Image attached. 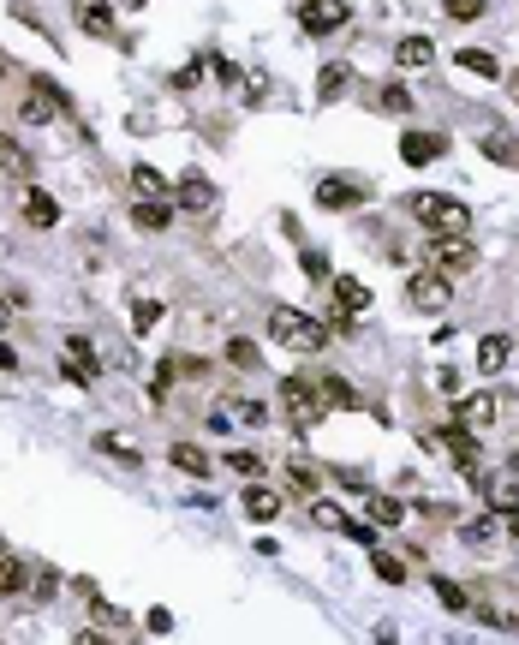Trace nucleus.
Segmentation results:
<instances>
[{
    "label": "nucleus",
    "instance_id": "nucleus-1",
    "mask_svg": "<svg viewBox=\"0 0 519 645\" xmlns=\"http://www.w3.org/2000/svg\"><path fill=\"white\" fill-rule=\"evenodd\" d=\"M269 341L293 347V353H322V347H329V323L293 311V305H274L269 311Z\"/></svg>",
    "mask_w": 519,
    "mask_h": 645
},
{
    "label": "nucleus",
    "instance_id": "nucleus-2",
    "mask_svg": "<svg viewBox=\"0 0 519 645\" xmlns=\"http://www.w3.org/2000/svg\"><path fill=\"white\" fill-rule=\"evenodd\" d=\"M412 203V215H418L430 233H472V210H466L460 198H442V191H418Z\"/></svg>",
    "mask_w": 519,
    "mask_h": 645
},
{
    "label": "nucleus",
    "instance_id": "nucleus-3",
    "mask_svg": "<svg viewBox=\"0 0 519 645\" xmlns=\"http://www.w3.org/2000/svg\"><path fill=\"white\" fill-rule=\"evenodd\" d=\"M281 406L293 413V425H299V430H311L322 413H329V401H322V388H311L304 376H287V383H281Z\"/></svg>",
    "mask_w": 519,
    "mask_h": 645
},
{
    "label": "nucleus",
    "instance_id": "nucleus-4",
    "mask_svg": "<svg viewBox=\"0 0 519 645\" xmlns=\"http://www.w3.org/2000/svg\"><path fill=\"white\" fill-rule=\"evenodd\" d=\"M60 353H66V358H60L66 383H72V388H90V376L101 371V358L90 353V341H84V335H66V347H60Z\"/></svg>",
    "mask_w": 519,
    "mask_h": 645
},
{
    "label": "nucleus",
    "instance_id": "nucleus-5",
    "mask_svg": "<svg viewBox=\"0 0 519 645\" xmlns=\"http://www.w3.org/2000/svg\"><path fill=\"white\" fill-rule=\"evenodd\" d=\"M430 251H436V269H442V275H466V269L477 263V251H472V239H466V233H436Z\"/></svg>",
    "mask_w": 519,
    "mask_h": 645
},
{
    "label": "nucleus",
    "instance_id": "nucleus-6",
    "mask_svg": "<svg viewBox=\"0 0 519 645\" xmlns=\"http://www.w3.org/2000/svg\"><path fill=\"white\" fill-rule=\"evenodd\" d=\"M436 443H442L447 454H454V466H460V473H477V466H484V448L472 443V430H466L460 418H454L447 430H436Z\"/></svg>",
    "mask_w": 519,
    "mask_h": 645
},
{
    "label": "nucleus",
    "instance_id": "nucleus-7",
    "mask_svg": "<svg viewBox=\"0 0 519 645\" xmlns=\"http://www.w3.org/2000/svg\"><path fill=\"white\" fill-rule=\"evenodd\" d=\"M317 203H322V210H334V215H346V210H359V203H364V186H359V180L329 173V180H317Z\"/></svg>",
    "mask_w": 519,
    "mask_h": 645
},
{
    "label": "nucleus",
    "instance_id": "nucleus-8",
    "mask_svg": "<svg viewBox=\"0 0 519 645\" xmlns=\"http://www.w3.org/2000/svg\"><path fill=\"white\" fill-rule=\"evenodd\" d=\"M406 299L418 305V311H442V305H447V275L442 269L412 275V281H406Z\"/></svg>",
    "mask_w": 519,
    "mask_h": 645
},
{
    "label": "nucleus",
    "instance_id": "nucleus-9",
    "mask_svg": "<svg viewBox=\"0 0 519 645\" xmlns=\"http://www.w3.org/2000/svg\"><path fill=\"white\" fill-rule=\"evenodd\" d=\"M454 418H460L466 430H490L495 418H502V401H495V395H460V401H454Z\"/></svg>",
    "mask_w": 519,
    "mask_h": 645
},
{
    "label": "nucleus",
    "instance_id": "nucleus-10",
    "mask_svg": "<svg viewBox=\"0 0 519 645\" xmlns=\"http://www.w3.org/2000/svg\"><path fill=\"white\" fill-rule=\"evenodd\" d=\"M442 150H447L442 132H400V161H406V168H430Z\"/></svg>",
    "mask_w": 519,
    "mask_h": 645
},
{
    "label": "nucleus",
    "instance_id": "nucleus-11",
    "mask_svg": "<svg viewBox=\"0 0 519 645\" xmlns=\"http://www.w3.org/2000/svg\"><path fill=\"white\" fill-rule=\"evenodd\" d=\"M299 24L311 30V36H329V30H341V24H346V0H304Z\"/></svg>",
    "mask_w": 519,
    "mask_h": 645
},
{
    "label": "nucleus",
    "instance_id": "nucleus-12",
    "mask_svg": "<svg viewBox=\"0 0 519 645\" xmlns=\"http://www.w3.org/2000/svg\"><path fill=\"white\" fill-rule=\"evenodd\" d=\"M72 18L84 36H114V6L108 0H72Z\"/></svg>",
    "mask_w": 519,
    "mask_h": 645
},
{
    "label": "nucleus",
    "instance_id": "nucleus-13",
    "mask_svg": "<svg viewBox=\"0 0 519 645\" xmlns=\"http://www.w3.org/2000/svg\"><path fill=\"white\" fill-rule=\"evenodd\" d=\"M173 198L186 203L191 215H209V210H216V186H209L203 173H179V186H173Z\"/></svg>",
    "mask_w": 519,
    "mask_h": 645
},
{
    "label": "nucleus",
    "instance_id": "nucleus-14",
    "mask_svg": "<svg viewBox=\"0 0 519 645\" xmlns=\"http://www.w3.org/2000/svg\"><path fill=\"white\" fill-rule=\"evenodd\" d=\"M329 287H334V311H341V317H359L364 305H370V287L352 281V275H334Z\"/></svg>",
    "mask_w": 519,
    "mask_h": 645
},
{
    "label": "nucleus",
    "instance_id": "nucleus-15",
    "mask_svg": "<svg viewBox=\"0 0 519 645\" xmlns=\"http://www.w3.org/2000/svg\"><path fill=\"white\" fill-rule=\"evenodd\" d=\"M507 358H514V341H507V335H484V341H477V371L484 376H502Z\"/></svg>",
    "mask_w": 519,
    "mask_h": 645
},
{
    "label": "nucleus",
    "instance_id": "nucleus-16",
    "mask_svg": "<svg viewBox=\"0 0 519 645\" xmlns=\"http://www.w3.org/2000/svg\"><path fill=\"white\" fill-rule=\"evenodd\" d=\"M0 173H6V180H30V173H36L30 150L18 138H6V132H0Z\"/></svg>",
    "mask_w": 519,
    "mask_h": 645
},
{
    "label": "nucleus",
    "instance_id": "nucleus-17",
    "mask_svg": "<svg viewBox=\"0 0 519 645\" xmlns=\"http://www.w3.org/2000/svg\"><path fill=\"white\" fill-rule=\"evenodd\" d=\"M18 215H24L30 228H60V203L48 198V191H24V203H18Z\"/></svg>",
    "mask_w": 519,
    "mask_h": 645
},
{
    "label": "nucleus",
    "instance_id": "nucleus-18",
    "mask_svg": "<svg viewBox=\"0 0 519 645\" xmlns=\"http://www.w3.org/2000/svg\"><path fill=\"white\" fill-rule=\"evenodd\" d=\"M322 401H329V406H352V413H376V406L370 401H364V395H359V388H352V383H346V376H322Z\"/></svg>",
    "mask_w": 519,
    "mask_h": 645
},
{
    "label": "nucleus",
    "instance_id": "nucleus-19",
    "mask_svg": "<svg viewBox=\"0 0 519 645\" xmlns=\"http://www.w3.org/2000/svg\"><path fill=\"white\" fill-rule=\"evenodd\" d=\"M430 60H436L430 36H406V43L394 48V66H400V72H418V66H430Z\"/></svg>",
    "mask_w": 519,
    "mask_h": 645
},
{
    "label": "nucleus",
    "instance_id": "nucleus-20",
    "mask_svg": "<svg viewBox=\"0 0 519 645\" xmlns=\"http://www.w3.org/2000/svg\"><path fill=\"white\" fill-rule=\"evenodd\" d=\"M131 221L149 228V233H161L173 221V210H168V198H138V203H131Z\"/></svg>",
    "mask_w": 519,
    "mask_h": 645
},
{
    "label": "nucleus",
    "instance_id": "nucleus-21",
    "mask_svg": "<svg viewBox=\"0 0 519 645\" xmlns=\"http://www.w3.org/2000/svg\"><path fill=\"white\" fill-rule=\"evenodd\" d=\"M484 156H490L495 168H519V138L514 132H484Z\"/></svg>",
    "mask_w": 519,
    "mask_h": 645
},
{
    "label": "nucleus",
    "instance_id": "nucleus-22",
    "mask_svg": "<svg viewBox=\"0 0 519 645\" xmlns=\"http://www.w3.org/2000/svg\"><path fill=\"white\" fill-rule=\"evenodd\" d=\"M239 502H245L251 520H274V514H281V490H269V484H251Z\"/></svg>",
    "mask_w": 519,
    "mask_h": 645
},
{
    "label": "nucleus",
    "instance_id": "nucleus-23",
    "mask_svg": "<svg viewBox=\"0 0 519 645\" xmlns=\"http://www.w3.org/2000/svg\"><path fill=\"white\" fill-rule=\"evenodd\" d=\"M346 84H352V66H346V60H334V66L317 72V96H322V102H334Z\"/></svg>",
    "mask_w": 519,
    "mask_h": 645
},
{
    "label": "nucleus",
    "instance_id": "nucleus-24",
    "mask_svg": "<svg viewBox=\"0 0 519 645\" xmlns=\"http://www.w3.org/2000/svg\"><path fill=\"white\" fill-rule=\"evenodd\" d=\"M454 60H460L466 72H477V78H502V60H495L490 48H460Z\"/></svg>",
    "mask_w": 519,
    "mask_h": 645
},
{
    "label": "nucleus",
    "instance_id": "nucleus-25",
    "mask_svg": "<svg viewBox=\"0 0 519 645\" xmlns=\"http://www.w3.org/2000/svg\"><path fill=\"white\" fill-rule=\"evenodd\" d=\"M168 460L179 466V473H197V478L209 473V454H203L197 443H173V448H168Z\"/></svg>",
    "mask_w": 519,
    "mask_h": 645
},
{
    "label": "nucleus",
    "instance_id": "nucleus-26",
    "mask_svg": "<svg viewBox=\"0 0 519 645\" xmlns=\"http://www.w3.org/2000/svg\"><path fill=\"white\" fill-rule=\"evenodd\" d=\"M364 508H370V526H400V520H406L400 502H394V496H376V490L364 496Z\"/></svg>",
    "mask_w": 519,
    "mask_h": 645
},
{
    "label": "nucleus",
    "instance_id": "nucleus-27",
    "mask_svg": "<svg viewBox=\"0 0 519 645\" xmlns=\"http://www.w3.org/2000/svg\"><path fill=\"white\" fill-rule=\"evenodd\" d=\"M131 191H138V198H168V180H161L149 161H138V168H131Z\"/></svg>",
    "mask_w": 519,
    "mask_h": 645
},
{
    "label": "nucleus",
    "instance_id": "nucleus-28",
    "mask_svg": "<svg viewBox=\"0 0 519 645\" xmlns=\"http://www.w3.org/2000/svg\"><path fill=\"white\" fill-rule=\"evenodd\" d=\"M227 418H239V425H269V406H263L257 395H239V401H227Z\"/></svg>",
    "mask_w": 519,
    "mask_h": 645
},
{
    "label": "nucleus",
    "instance_id": "nucleus-29",
    "mask_svg": "<svg viewBox=\"0 0 519 645\" xmlns=\"http://www.w3.org/2000/svg\"><path fill=\"white\" fill-rule=\"evenodd\" d=\"M484 13H490V0H442V18H454V24H472Z\"/></svg>",
    "mask_w": 519,
    "mask_h": 645
},
{
    "label": "nucleus",
    "instance_id": "nucleus-30",
    "mask_svg": "<svg viewBox=\"0 0 519 645\" xmlns=\"http://www.w3.org/2000/svg\"><path fill=\"white\" fill-rule=\"evenodd\" d=\"M287 484L293 490H322V473L311 466V460H287Z\"/></svg>",
    "mask_w": 519,
    "mask_h": 645
},
{
    "label": "nucleus",
    "instance_id": "nucleus-31",
    "mask_svg": "<svg viewBox=\"0 0 519 645\" xmlns=\"http://www.w3.org/2000/svg\"><path fill=\"white\" fill-rule=\"evenodd\" d=\"M13 591H24V562L0 556V598H13Z\"/></svg>",
    "mask_w": 519,
    "mask_h": 645
},
{
    "label": "nucleus",
    "instance_id": "nucleus-32",
    "mask_svg": "<svg viewBox=\"0 0 519 645\" xmlns=\"http://www.w3.org/2000/svg\"><path fill=\"white\" fill-rule=\"evenodd\" d=\"M156 323H161V299H138V305H131V329H138V335H149Z\"/></svg>",
    "mask_w": 519,
    "mask_h": 645
},
{
    "label": "nucleus",
    "instance_id": "nucleus-33",
    "mask_svg": "<svg viewBox=\"0 0 519 645\" xmlns=\"http://www.w3.org/2000/svg\"><path fill=\"white\" fill-rule=\"evenodd\" d=\"M227 365H239V371H263V353L251 341H227Z\"/></svg>",
    "mask_w": 519,
    "mask_h": 645
},
{
    "label": "nucleus",
    "instance_id": "nucleus-34",
    "mask_svg": "<svg viewBox=\"0 0 519 645\" xmlns=\"http://www.w3.org/2000/svg\"><path fill=\"white\" fill-rule=\"evenodd\" d=\"M490 508H502V514H519V484H514V478L490 484Z\"/></svg>",
    "mask_w": 519,
    "mask_h": 645
},
{
    "label": "nucleus",
    "instance_id": "nucleus-35",
    "mask_svg": "<svg viewBox=\"0 0 519 645\" xmlns=\"http://www.w3.org/2000/svg\"><path fill=\"white\" fill-rule=\"evenodd\" d=\"M412 108V90L406 84H382V114H406Z\"/></svg>",
    "mask_w": 519,
    "mask_h": 645
},
{
    "label": "nucleus",
    "instance_id": "nucleus-36",
    "mask_svg": "<svg viewBox=\"0 0 519 645\" xmlns=\"http://www.w3.org/2000/svg\"><path fill=\"white\" fill-rule=\"evenodd\" d=\"M173 371H179V358H168V365H161V371H156V383H149V401H168V388H173Z\"/></svg>",
    "mask_w": 519,
    "mask_h": 645
},
{
    "label": "nucleus",
    "instance_id": "nucleus-37",
    "mask_svg": "<svg viewBox=\"0 0 519 645\" xmlns=\"http://www.w3.org/2000/svg\"><path fill=\"white\" fill-rule=\"evenodd\" d=\"M495 532H502V526H495V520H490V514H484V520H472V526H466V532H460V538H466V544H490Z\"/></svg>",
    "mask_w": 519,
    "mask_h": 645
},
{
    "label": "nucleus",
    "instance_id": "nucleus-38",
    "mask_svg": "<svg viewBox=\"0 0 519 645\" xmlns=\"http://www.w3.org/2000/svg\"><path fill=\"white\" fill-rule=\"evenodd\" d=\"M436 598H442L447 610H472V598H466V591L454 586V580H436Z\"/></svg>",
    "mask_w": 519,
    "mask_h": 645
},
{
    "label": "nucleus",
    "instance_id": "nucleus-39",
    "mask_svg": "<svg viewBox=\"0 0 519 645\" xmlns=\"http://www.w3.org/2000/svg\"><path fill=\"white\" fill-rule=\"evenodd\" d=\"M227 466H233V473H263V454H251V448H239V454H227Z\"/></svg>",
    "mask_w": 519,
    "mask_h": 645
},
{
    "label": "nucleus",
    "instance_id": "nucleus-40",
    "mask_svg": "<svg viewBox=\"0 0 519 645\" xmlns=\"http://www.w3.org/2000/svg\"><path fill=\"white\" fill-rule=\"evenodd\" d=\"M245 102H251V108L269 102V78H263V72H251V78H245Z\"/></svg>",
    "mask_w": 519,
    "mask_h": 645
},
{
    "label": "nucleus",
    "instance_id": "nucleus-41",
    "mask_svg": "<svg viewBox=\"0 0 519 645\" xmlns=\"http://www.w3.org/2000/svg\"><path fill=\"white\" fill-rule=\"evenodd\" d=\"M370 568L382 573V580H389V586H400V580H406V568H400V562H394V556H370Z\"/></svg>",
    "mask_w": 519,
    "mask_h": 645
},
{
    "label": "nucleus",
    "instance_id": "nucleus-42",
    "mask_svg": "<svg viewBox=\"0 0 519 645\" xmlns=\"http://www.w3.org/2000/svg\"><path fill=\"white\" fill-rule=\"evenodd\" d=\"M96 448H101V454H114V460H131V466H138V454H131V448L120 443V436H96Z\"/></svg>",
    "mask_w": 519,
    "mask_h": 645
},
{
    "label": "nucleus",
    "instance_id": "nucleus-43",
    "mask_svg": "<svg viewBox=\"0 0 519 645\" xmlns=\"http://www.w3.org/2000/svg\"><path fill=\"white\" fill-rule=\"evenodd\" d=\"M304 275H311V281H329V263H322V251H304Z\"/></svg>",
    "mask_w": 519,
    "mask_h": 645
},
{
    "label": "nucleus",
    "instance_id": "nucleus-44",
    "mask_svg": "<svg viewBox=\"0 0 519 645\" xmlns=\"http://www.w3.org/2000/svg\"><path fill=\"white\" fill-rule=\"evenodd\" d=\"M197 78H203V66H179V72H173V90H191Z\"/></svg>",
    "mask_w": 519,
    "mask_h": 645
},
{
    "label": "nucleus",
    "instance_id": "nucleus-45",
    "mask_svg": "<svg viewBox=\"0 0 519 645\" xmlns=\"http://www.w3.org/2000/svg\"><path fill=\"white\" fill-rule=\"evenodd\" d=\"M209 60H216V78H221V84H233V78H239V66H233V60H221V54H209Z\"/></svg>",
    "mask_w": 519,
    "mask_h": 645
},
{
    "label": "nucleus",
    "instance_id": "nucleus-46",
    "mask_svg": "<svg viewBox=\"0 0 519 645\" xmlns=\"http://www.w3.org/2000/svg\"><path fill=\"white\" fill-rule=\"evenodd\" d=\"M13 365H18V353H13L6 341H0V371H13Z\"/></svg>",
    "mask_w": 519,
    "mask_h": 645
},
{
    "label": "nucleus",
    "instance_id": "nucleus-47",
    "mask_svg": "<svg viewBox=\"0 0 519 645\" xmlns=\"http://www.w3.org/2000/svg\"><path fill=\"white\" fill-rule=\"evenodd\" d=\"M507 90H514V108H519V72H507Z\"/></svg>",
    "mask_w": 519,
    "mask_h": 645
},
{
    "label": "nucleus",
    "instance_id": "nucleus-48",
    "mask_svg": "<svg viewBox=\"0 0 519 645\" xmlns=\"http://www.w3.org/2000/svg\"><path fill=\"white\" fill-rule=\"evenodd\" d=\"M120 6H126V13H144V6H149V0H120Z\"/></svg>",
    "mask_w": 519,
    "mask_h": 645
},
{
    "label": "nucleus",
    "instance_id": "nucleus-49",
    "mask_svg": "<svg viewBox=\"0 0 519 645\" xmlns=\"http://www.w3.org/2000/svg\"><path fill=\"white\" fill-rule=\"evenodd\" d=\"M507 532H514V538H519V514H514V520H507Z\"/></svg>",
    "mask_w": 519,
    "mask_h": 645
},
{
    "label": "nucleus",
    "instance_id": "nucleus-50",
    "mask_svg": "<svg viewBox=\"0 0 519 645\" xmlns=\"http://www.w3.org/2000/svg\"><path fill=\"white\" fill-rule=\"evenodd\" d=\"M507 628H514V633H519V610H514V616H507Z\"/></svg>",
    "mask_w": 519,
    "mask_h": 645
},
{
    "label": "nucleus",
    "instance_id": "nucleus-51",
    "mask_svg": "<svg viewBox=\"0 0 519 645\" xmlns=\"http://www.w3.org/2000/svg\"><path fill=\"white\" fill-rule=\"evenodd\" d=\"M0 556H6V538H0Z\"/></svg>",
    "mask_w": 519,
    "mask_h": 645
},
{
    "label": "nucleus",
    "instance_id": "nucleus-52",
    "mask_svg": "<svg viewBox=\"0 0 519 645\" xmlns=\"http://www.w3.org/2000/svg\"><path fill=\"white\" fill-rule=\"evenodd\" d=\"M0 72H6V54H0Z\"/></svg>",
    "mask_w": 519,
    "mask_h": 645
}]
</instances>
